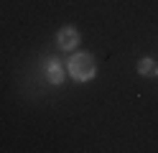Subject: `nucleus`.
Masks as SVG:
<instances>
[{"label": "nucleus", "mask_w": 158, "mask_h": 153, "mask_svg": "<svg viewBox=\"0 0 158 153\" xmlns=\"http://www.w3.org/2000/svg\"><path fill=\"white\" fill-rule=\"evenodd\" d=\"M69 74H72L77 82H87V79H92L94 77V71H97V66H94V59L89 56V54H74L72 59H69Z\"/></svg>", "instance_id": "1"}, {"label": "nucleus", "mask_w": 158, "mask_h": 153, "mask_svg": "<svg viewBox=\"0 0 158 153\" xmlns=\"http://www.w3.org/2000/svg\"><path fill=\"white\" fill-rule=\"evenodd\" d=\"M56 44H59V49H61V51H72L74 46H79V31L72 28V26L61 28V31L56 33Z\"/></svg>", "instance_id": "2"}, {"label": "nucleus", "mask_w": 158, "mask_h": 153, "mask_svg": "<svg viewBox=\"0 0 158 153\" xmlns=\"http://www.w3.org/2000/svg\"><path fill=\"white\" fill-rule=\"evenodd\" d=\"M46 79L51 82V84H61L64 82V69H61V64L59 61H48V66H46Z\"/></svg>", "instance_id": "3"}, {"label": "nucleus", "mask_w": 158, "mask_h": 153, "mask_svg": "<svg viewBox=\"0 0 158 153\" xmlns=\"http://www.w3.org/2000/svg\"><path fill=\"white\" fill-rule=\"evenodd\" d=\"M138 71H140V74H145V77H156V74H158V64H156L151 56H145V59L138 61Z\"/></svg>", "instance_id": "4"}]
</instances>
